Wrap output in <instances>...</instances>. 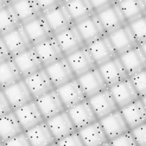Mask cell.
I'll return each mask as SVG.
<instances>
[{
	"label": "cell",
	"mask_w": 146,
	"mask_h": 146,
	"mask_svg": "<svg viewBox=\"0 0 146 146\" xmlns=\"http://www.w3.org/2000/svg\"><path fill=\"white\" fill-rule=\"evenodd\" d=\"M13 112H14V114H16L21 127H23L24 132L31 129L35 126L39 125L40 122L45 121L44 118H43L42 113L39 112L38 106H37V104H36L35 100L29 102V104H26L23 107L14 109Z\"/></svg>",
	"instance_id": "obj_14"
},
{
	"label": "cell",
	"mask_w": 146,
	"mask_h": 146,
	"mask_svg": "<svg viewBox=\"0 0 146 146\" xmlns=\"http://www.w3.org/2000/svg\"><path fill=\"white\" fill-rule=\"evenodd\" d=\"M3 92L5 94L7 101L10 102L13 111L25 106L29 102L33 101V98L24 80H21V81L14 83L10 87H6V88L3 89Z\"/></svg>",
	"instance_id": "obj_20"
},
{
	"label": "cell",
	"mask_w": 146,
	"mask_h": 146,
	"mask_svg": "<svg viewBox=\"0 0 146 146\" xmlns=\"http://www.w3.org/2000/svg\"><path fill=\"white\" fill-rule=\"evenodd\" d=\"M119 58L129 77H132L133 75L146 69V57L143 54L140 46L119 56Z\"/></svg>",
	"instance_id": "obj_26"
},
{
	"label": "cell",
	"mask_w": 146,
	"mask_h": 146,
	"mask_svg": "<svg viewBox=\"0 0 146 146\" xmlns=\"http://www.w3.org/2000/svg\"><path fill=\"white\" fill-rule=\"evenodd\" d=\"M87 49L89 50V52H90L98 68L108 63L109 61L114 60V58L119 57L116 55L112 43L108 38V36H105V37L93 42L92 44L87 45Z\"/></svg>",
	"instance_id": "obj_4"
},
{
	"label": "cell",
	"mask_w": 146,
	"mask_h": 146,
	"mask_svg": "<svg viewBox=\"0 0 146 146\" xmlns=\"http://www.w3.org/2000/svg\"><path fill=\"white\" fill-rule=\"evenodd\" d=\"M12 3V1H11ZM21 23L14 12L12 5H9L0 11V37L20 27Z\"/></svg>",
	"instance_id": "obj_34"
},
{
	"label": "cell",
	"mask_w": 146,
	"mask_h": 146,
	"mask_svg": "<svg viewBox=\"0 0 146 146\" xmlns=\"http://www.w3.org/2000/svg\"><path fill=\"white\" fill-rule=\"evenodd\" d=\"M56 90L58 93V95H60L65 109H69L86 100H88L82 89L81 84L78 83L77 78L72 80V81L60 87V88H57Z\"/></svg>",
	"instance_id": "obj_18"
},
{
	"label": "cell",
	"mask_w": 146,
	"mask_h": 146,
	"mask_svg": "<svg viewBox=\"0 0 146 146\" xmlns=\"http://www.w3.org/2000/svg\"><path fill=\"white\" fill-rule=\"evenodd\" d=\"M141 101H143V104H144V106H145V108H146V96L141 98Z\"/></svg>",
	"instance_id": "obj_47"
},
{
	"label": "cell",
	"mask_w": 146,
	"mask_h": 146,
	"mask_svg": "<svg viewBox=\"0 0 146 146\" xmlns=\"http://www.w3.org/2000/svg\"><path fill=\"white\" fill-rule=\"evenodd\" d=\"M21 133H24V129L19 123L14 112L0 118V138L3 143L13 139Z\"/></svg>",
	"instance_id": "obj_32"
},
{
	"label": "cell",
	"mask_w": 146,
	"mask_h": 146,
	"mask_svg": "<svg viewBox=\"0 0 146 146\" xmlns=\"http://www.w3.org/2000/svg\"><path fill=\"white\" fill-rule=\"evenodd\" d=\"M11 5L13 7L14 12L17 13L21 25H25L32 21L33 19L43 16L36 1H31V0H17V1H12Z\"/></svg>",
	"instance_id": "obj_29"
},
{
	"label": "cell",
	"mask_w": 146,
	"mask_h": 146,
	"mask_svg": "<svg viewBox=\"0 0 146 146\" xmlns=\"http://www.w3.org/2000/svg\"><path fill=\"white\" fill-rule=\"evenodd\" d=\"M88 101L99 120L104 119L105 116L112 114L116 111H119V107L116 105V102L109 89L99 93L98 95L88 99Z\"/></svg>",
	"instance_id": "obj_15"
},
{
	"label": "cell",
	"mask_w": 146,
	"mask_h": 146,
	"mask_svg": "<svg viewBox=\"0 0 146 146\" xmlns=\"http://www.w3.org/2000/svg\"><path fill=\"white\" fill-rule=\"evenodd\" d=\"M0 144H3V141H1V138H0Z\"/></svg>",
	"instance_id": "obj_51"
},
{
	"label": "cell",
	"mask_w": 146,
	"mask_h": 146,
	"mask_svg": "<svg viewBox=\"0 0 146 146\" xmlns=\"http://www.w3.org/2000/svg\"><path fill=\"white\" fill-rule=\"evenodd\" d=\"M120 112L131 131L144 125L146 122V108L143 104L141 99L121 108Z\"/></svg>",
	"instance_id": "obj_25"
},
{
	"label": "cell",
	"mask_w": 146,
	"mask_h": 146,
	"mask_svg": "<svg viewBox=\"0 0 146 146\" xmlns=\"http://www.w3.org/2000/svg\"><path fill=\"white\" fill-rule=\"evenodd\" d=\"M75 26L78 30L80 35H81L86 46L92 44L93 42L107 36L105 29L102 26L101 21L96 14H94V16L80 21V23L75 24Z\"/></svg>",
	"instance_id": "obj_3"
},
{
	"label": "cell",
	"mask_w": 146,
	"mask_h": 146,
	"mask_svg": "<svg viewBox=\"0 0 146 146\" xmlns=\"http://www.w3.org/2000/svg\"><path fill=\"white\" fill-rule=\"evenodd\" d=\"M21 80H23V76L12 58L0 64V87L1 89L17 83Z\"/></svg>",
	"instance_id": "obj_33"
},
{
	"label": "cell",
	"mask_w": 146,
	"mask_h": 146,
	"mask_svg": "<svg viewBox=\"0 0 146 146\" xmlns=\"http://www.w3.org/2000/svg\"><path fill=\"white\" fill-rule=\"evenodd\" d=\"M131 132H132L138 146H146V122L144 125L132 129Z\"/></svg>",
	"instance_id": "obj_40"
},
{
	"label": "cell",
	"mask_w": 146,
	"mask_h": 146,
	"mask_svg": "<svg viewBox=\"0 0 146 146\" xmlns=\"http://www.w3.org/2000/svg\"><path fill=\"white\" fill-rule=\"evenodd\" d=\"M4 145L5 146H31V144H30V141H29L25 132L17 135L16 138H13V139H11L9 141L4 143Z\"/></svg>",
	"instance_id": "obj_42"
},
{
	"label": "cell",
	"mask_w": 146,
	"mask_h": 146,
	"mask_svg": "<svg viewBox=\"0 0 146 146\" xmlns=\"http://www.w3.org/2000/svg\"><path fill=\"white\" fill-rule=\"evenodd\" d=\"M128 26L131 27V30H132L137 42L139 43V45L146 43V16L128 24Z\"/></svg>",
	"instance_id": "obj_35"
},
{
	"label": "cell",
	"mask_w": 146,
	"mask_h": 146,
	"mask_svg": "<svg viewBox=\"0 0 146 146\" xmlns=\"http://www.w3.org/2000/svg\"><path fill=\"white\" fill-rule=\"evenodd\" d=\"M90 3L94 9V12L98 14L113 6L115 4V0H90Z\"/></svg>",
	"instance_id": "obj_41"
},
{
	"label": "cell",
	"mask_w": 146,
	"mask_h": 146,
	"mask_svg": "<svg viewBox=\"0 0 146 146\" xmlns=\"http://www.w3.org/2000/svg\"><path fill=\"white\" fill-rule=\"evenodd\" d=\"M9 5H11V1H7V0H0V11L5 7H7Z\"/></svg>",
	"instance_id": "obj_45"
},
{
	"label": "cell",
	"mask_w": 146,
	"mask_h": 146,
	"mask_svg": "<svg viewBox=\"0 0 146 146\" xmlns=\"http://www.w3.org/2000/svg\"><path fill=\"white\" fill-rule=\"evenodd\" d=\"M64 6L75 24L96 14L94 12L90 0H65Z\"/></svg>",
	"instance_id": "obj_28"
},
{
	"label": "cell",
	"mask_w": 146,
	"mask_h": 146,
	"mask_svg": "<svg viewBox=\"0 0 146 146\" xmlns=\"http://www.w3.org/2000/svg\"><path fill=\"white\" fill-rule=\"evenodd\" d=\"M102 146H112V145H111V143H107V144H105V145H102Z\"/></svg>",
	"instance_id": "obj_48"
},
{
	"label": "cell",
	"mask_w": 146,
	"mask_h": 146,
	"mask_svg": "<svg viewBox=\"0 0 146 146\" xmlns=\"http://www.w3.org/2000/svg\"><path fill=\"white\" fill-rule=\"evenodd\" d=\"M1 38L5 43L7 50H9L11 57H14L32 48V44L27 37L23 25L16 29V30H13L10 33L1 36Z\"/></svg>",
	"instance_id": "obj_11"
},
{
	"label": "cell",
	"mask_w": 146,
	"mask_h": 146,
	"mask_svg": "<svg viewBox=\"0 0 146 146\" xmlns=\"http://www.w3.org/2000/svg\"><path fill=\"white\" fill-rule=\"evenodd\" d=\"M140 46V49H141V51H143V54L145 55V57H146V43H144V44H141V45H139Z\"/></svg>",
	"instance_id": "obj_46"
},
{
	"label": "cell",
	"mask_w": 146,
	"mask_h": 146,
	"mask_svg": "<svg viewBox=\"0 0 146 146\" xmlns=\"http://www.w3.org/2000/svg\"><path fill=\"white\" fill-rule=\"evenodd\" d=\"M44 17L48 21L51 31H52V33L55 36L75 25L74 20H72V18L70 17L68 10L65 9L64 1L60 7H57V9H55L54 11L44 14Z\"/></svg>",
	"instance_id": "obj_23"
},
{
	"label": "cell",
	"mask_w": 146,
	"mask_h": 146,
	"mask_svg": "<svg viewBox=\"0 0 146 146\" xmlns=\"http://www.w3.org/2000/svg\"><path fill=\"white\" fill-rule=\"evenodd\" d=\"M99 70H100L108 88H111V87L129 78L127 71H126L125 67H123V64L121 63L119 57H116L114 60L109 61L108 63L99 67Z\"/></svg>",
	"instance_id": "obj_16"
},
{
	"label": "cell",
	"mask_w": 146,
	"mask_h": 146,
	"mask_svg": "<svg viewBox=\"0 0 146 146\" xmlns=\"http://www.w3.org/2000/svg\"><path fill=\"white\" fill-rule=\"evenodd\" d=\"M67 112L70 116L71 121L74 122V125H75L77 131L99 121L98 116L95 115V113H94L88 100H86V101L81 102V104L67 109Z\"/></svg>",
	"instance_id": "obj_6"
},
{
	"label": "cell",
	"mask_w": 146,
	"mask_h": 146,
	"mask_svg": "<svg viewBox=\"0 0 146 146\" xmlns=\"http://www.w3.org/2000/svg\"><path fill=\"white\" fill-rule=\"evenodd\" d=\"M10 58H12V57H11V55L9 52V50H7L3 38L0 37V64L6 62L7 60H10Z\"/></svg>",
	"instance_id": "obj_44"
},
{
	"label": "cell",
	"mask_w": 146,
	"mask_h": 146,
	"mask_svg": "<svg viewBox=\"0 0 146 146\" xmlns=\"http://www.w3.org/2000/svg\"><path fill=\"white\" fill-rule=\"evenodd\" d=\"M35 101H36V104H37L39 112L42 113L45 121L54 118V116H56L58 114H61L64 111H67L56 89L45 94V95H43L42 98L35 100Z\"/></svg>",
	"instance_id": "obj_10"
},
{
	"label": "cell",
	"mask_w": 146,
	"mask_h": 146,
	"mask_svg": "<svg viewBox=\"0 0 146 146\" xmlns=\"http://www.w3.org/2000/svg\"><path fill=\"white\" fill-rule=\"evenodd\" d=\"M11 112H13V109H12V107L10 105V102L7 101L4 92L0 90V118L4 116V115H6V114L11 113Z\"/></svg>",
	"instance_id": "obj_43"
},
{
	"label": "cell",
	"mask_w": 146,
	"mask_h": 146,
	"mask_svg": "<svg viewBox=\"0 0 146 146\" xmlns=\"http://www.w3.org/2000/svg\"><path fill=\"white\" fill-rule=\"evenodd\" d=\"M46 123H48L51 133H52V135L55 138L56 143L65 137L71 135L75 132H77L74 122L71 121L67 111H64L61 114H58V115L54 116V118L46 120Z\"/></svg>",
	"instance_id": "obj_19"
},
{
	"label": "cell",
	"mask_w": 146,
	"mask_h": 146,
	"mask_svg": "<svg viewBox=\"0 0 146 146\" xmlns=\"http://www.w3.org/2000/svg\"><path fill=\"white\" fill-rule=\"evenodd\" d=\"M129 78L134 86L138 95L140 96V99L146 96V69L140 71V72H138L135 75H133Z\"/></svg>",
	"instance_id": "obj_36"
},
{
	"label": "cell",
	"mask_w": 146,
	"mask_h": 146,
	"mask_svg": "<svg viewBox=\"0 0 146 146\" xmlns=\"http://www.w3.org/2000/svg\"><path fill=\"white\" fill-rule=\"evenodd\" d=\"M24 30L27 35L29 39H30L32 46H36L43 43L44 40L54 37V33L51 31V29L48 24V21L44 16H40L38 18L33 19L30 23L23 25Z\"/></svg>",
	"instance_id": "obj_5"
},
{
	"label": "cell",
	"mask_w": 146,
	"mask_h": 146,
	"mask_svg": "<svg viewBox=\"0 0 146 146\" xmlns=\"http://www.w3.org/2000/svg\"><path fill=\"white\" fill-rule=\"evenodd\" d=\"M144 4H145V7H146V0H144Z\"/></svg>",
	"instance_id": "obj_50"
},
{
	"label": "cell",
	"mask_w": 146,
	"mask_h": 146,
	"mask_svg": "<svg viewBox=\"0 0 146 146\" xmlns=\"http://www.w3.org/2000/svg\"><path fill=\"white\" fill-rule=\"evenodd\" d=\"M55 37H56V39L58 42V45L61 46L62 52L65 57H68L69 55L74 54L76 51L81 50L86 46L81 35H80V32L75 25L67 29V30H64L61 33L56 35Z\"/></svg>",
	"instance_id": "obj_7"
},
{
	"label": "cell",
	"mask_w": 146,
	"mask_h": 146,
	"mask_svg": "<svg viewBox=\"0 0 146 146\" xmlns=\"http://www.w3.org/2000/svg\"><path fill=\"white\" fill-rule=\"evenodd\" d=\"M96 16L99 17V19H100L101 24H102V26H104L107 35H111L115 31H118L119 29L127 25L126 20H125V18H123L116 1L113 6H111L109 9L105 10L104 12L98 13Z\"/></svg>",
	"instance_id": "obj_24"
},
{
	"label": "cell",
	"mask_w": 146,
	"mask_h": 146,
	"mask_svg": "<svg viewBox=\"0 0 146 146\" xmlns=\"http://www.w3.org/2000/svg\"><path fill=\"white\" fill-rule=\"evenodd\" d=\"M25 134L31 146H50L51 144L56 143L46 121H43L39 125L26 131Z\"/></svg>",
	"instance_id": "obj_31"
},
{
	"label": "cell",
	"mask_w": 146,
	"mask_h": 146,
	"mask_svg": "<svg viewBox=\"0 0 146 146\" xmlns=\"http://www.w3.org/2000/svg\"><path fill=\"white\" fill-rule=\"evenodd\" d=\"M0 90H3V89H1V87H0Z\"/></svg>",
	"instance_id": "obj_53"
},
{
	"label": "cell",
	"mask_w": 146,
	"mask_h": 146,
	"mask_svg": "<svg viewBox=\"0 0 146 146\" xmlns=\"http://www.w3.org/2000/svg\"><path fill=\"white\" fill-rule=\"evenodd\" d=\"M77 133L81 138V140L83 141L84 146H102L109 143L100 121H96L89 126L77 131Z\"/></svg>",
	"instance_id": "obj_27"
},
{
	"label": "cell",
	"mask_w": 146,
	"mask_h": 146,
	"mask_svg": "<svg viewBox=\"0 0 146 146\" xmlns=\"http://www.w3.org/2000/svg\"><path fill=\"white\" fill-rule=\"evenodd\" d=\"M65 58H67V61L71 67V70L74 72L76 78L87 74V72L92 71V70H94L95 68H98L90 52H89V50L87 49V46L76 51L74 54L69 55Z\"/></svg>",
	"instance_id": "obj_9"
},
{
	"label": "cell",
	"mask_w": 146,
	"mask_h": 146,
	"mask_svg": "<svg viewBox=\"0 0 146 146\" xmlns=\"http://www.w3.org/2000/svg\"><path fill=\"white\" fill-rule=\"evenodd\" d=\"M12 60L16 63L23 78H25L26 76L31 74H35V72H37L38 70L44 68L33 46L24 51V52L12 57Z\"/></svg>",
	"instance_id": "obj_13"
},
{
	"label": "cell",
	"mask_w": 146,
	"mask_h": 146,
	"mask_svg": "<svg viewBox=\"0 0 146 146\" xmlns=\"http://www.w3.org/2000/svg\"><path fill=\"white\" fill-rule=\"evenodd\" d=\"M108 89L111 90L119 109L133 104V102H135L137 100L140 99V96L138 95L132 81H131V78H127L125 81L115 84Z\"/></svg>",
	"instance_id": "obj_22"
},
{
	"label": "cell",
	"mask_w": 146,
	"mask_h": 146,
	"mask_svg": "<svg viewBox=\"0 0 146 146\" xmlns=\"http://www.w3.org/2000/svg\"><path fill=\"white\" fill-rule=\"evenodd\" d=\"M50 146H58V145H57V143H54V144H51Z\"/></svg>",
	"instance_id": "obj_49"
},
{
	"label": "cell",
	"mask_w": 146,
	"mask_h": 146,
	"mask_svg": "<svg viewBox=\"0 0 146 146\" xmlns=\"http://www.w3.org/2000/svg\"><path fill=\"white\" fill-rule=\"evenodd\" d=\"M109 143H111L112 146H138V144H137V141H135L134 137H133L131 131L127 133H125L123 135L116 138V139L109 141Z\"/></svg>",
	"instance_id": "obj_38"
},
{
	"label": "cell",
	"mask_w": 146,
	"mask_h": 146,
	"mask_svg": "<svg viewBox=\"0 0 146 146\" xmlns=\"http://www.w3.org/2000/svg\"><path fill=\"white\" fill-rule=\"evenodd\" d=\"M107 36H108V38L111 40L112 45L118 56H121V55L139 46V43L137 42L128 24L126 26L119 29L118 31H115L111 35H107Z\"/></svg>",
	"instance_id": "obj_2"
},
{
	"label": "cell",
	"mask_w": 146,
	"mask_h": 146,
	"mask_svg": "<svg viewBox=\"0 0 146 146\" xmlns=\"http://www.w3.org/2000/svg\"><path fill=\"white\" fill-rule=\"evenodd\" d=\"M23 80L25 81L33 100H37V99L42 98L43 95H45V94L56 89L52 82H51L45 68L38 70L37 72H35V74L26 76Z\"/></svg>",
	"instance_id": "obj_1"
},
{
	"label": "cell",
	"mask_w": 146,
	"mask_h": 146,
	"mask_svg": "<svg viewBox=\"0 0 146 146\" xmlns=\"http://www.w3.org/2000/svg\"><path fill=\"white\" fill-rule=\"evenodd\" d=\"M0 146H5V145H4V143H3V144H0Z\"/></svg>",
	"instance_id": "obj_52"
},
{
	"label": "cell",
	"mask_w": 146,
	"mask_h": 146,
	"mask_svg": "<svg viewBox=\"0 0 146 146\" xmlns=\"http://www.w3.org/2000/svg\"><path fill=\"white\" fill-rule=\"evenodd\" d=\"M57 145L58 146H84L83 141L81 140V138H80L77 132H75L74 134H71V135L65 137L61 140H58Z\"/></svg>",
	"instance_id": "obj_39"
},
{
	"label": "cell",
	"mask_w": 146,
	"mask_h": 146,
	"mask_svg": "<svg viewBox=\"0 0 146 146\" xmlns=\"http://www.w3.org/2000/svg\"><path fill=\"white\" fill-rule=\"evenodd\" d=\"M36 3H37V6L43 16L54 11L55 9L60 7L63 4V1H61V0H39V1H36Z\"/></svg>",
	"instance_id": "obj_37"
},
{
	"label": "cell",
	"mask_w": 146,
	"mask_h": 146,
	"mask_svg": "<svg viewBox=\"0 0 146 146\" xmlns=\"http://www.w3.org/2000/svg\"><path fill=\"white\" fill-rule=\"evenodd\" d=\"M116 4H118L127 24H131L139 18L146 16V7L144 0H118Z\"/></svg>",
	"instance_id": "obj_30"
},
{
	"label": "cell",
	"mask_w": 146,
	"mask_h": 146,
	"mask_svg": "<svg viewBox=\"0 0 146 146\" xmlns=\"http://www.w3.org/2000/svg\"><path fill=\"white\" fill-rule=\"evenodd\" d=\"M45 70L56 89L76 78L65 57L46 67Z\"/></svg>",
	"instance_id": "obj_17"
},
{
	"label": "cell",
	"mask_w": 146,
	"mask_h": 146,
	"mask_svg": "<svg viewBox=\"0 0 146 146\" xmlns=\"http://www.w3.org/2000/svg\"><path fill=\"white\" fill-rule=\"evenodd\" d=\"M33 48H35L36 52H37L44 68L49 67V65L54 64L55 62L60 61L65 57L62 52L61 46L58 45V42H57L55 36L44 40L43 43H40V44L33 46Z\"/></svg>",
	"instance_id": "obj_12"
},
{
	"label": "cell",
	"mask_w": 146,
	"mask_h": 146,
	"mask_svg": "<svg viewBox=\"0 0 146 146\" xmlns=\"http://www.w3.org/2000/svg\"><path fill=\"white\" fill-rule=\"evenodd\" d=\"M99 121L108 138V141H112L131 131L127 126L125 119H123L120 109L105 116L104 119H101Z\"/></svg>",
	"instance_id": "obj_8"
},
{
	"label": "cell",
	"mask_w": 146,
	"mask_h": 146,
	"mask_svg": "<svg viewBox=\"0 0 146 146\" xmlns=\"http://www.w3.org/2000/svg\"><path fill=\"white\" fill-rule=\"evenodd\" d=\"M77 81L81 84L87 99H90L93 96L98 95L99 93L108 89V87L105 82L104 77H102L99 68H95L94 70L77 77Z\"/></svg>",
	"instance_id": "obj_21"
}]
</instances>
